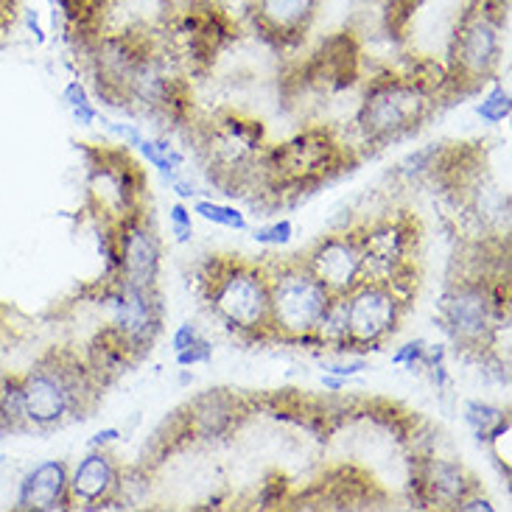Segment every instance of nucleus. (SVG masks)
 <instances>
[{"instance_id":"nucleus-1","label":"nucleus","mask_w":512,"mask_h":512,"mask_svg":"<svg viewBox=\"0 0 512 512\" xmlns=\"http://www.w3.org/2000/svg\"><path fill=\"white\" fill-rule=\"evenodd\" d=\"M196 289L213 317L244 342H275L269 319L266 266L244 255H210L199 266Z\"/></svg>"},{"instance_id":"nucleus-2","label":"nucleus","mask_w":512,"mask_h":512,"mask_svg":"<svg viewBox=\"0 0 512 512\" xmlns=\"http://www.w3.org/2000/svg\"><path fill=\"white\" fill-rule=\"evenodd\" d=\"M101 392L104 387L90 373L84 356L56 347L23 375L28 426L54 429L76 417H90Z\"/></svg>"},{"instance_id":"nucleus-3","label":"nucleus","mask_w":512,"mask_h":512,"mask_svg":"<svg viewBox=\"0 0 512 512\" xmlns=\"http://www.w3.org/2000/svg\"><path fill=\"white\" fill-rule=\"evenodd\" d=\"M510 322V280L507 275H485L465 272L445 289L443 328L454 339V345L479 359L490 353L493 336L501 325Z\"/></svg>"},{"instance_id":"nucleus-4","label":"nucleus","mask_w":512,"mask_h":512,"mask_svg":"<svg viewBox=\"0 0 512 512\" xmlns=\"http://www.w3.org/2000/svg\"><path fill=\"white\" fill-rule=\"evenodd\" d=\"M437 107V90L429 84L417 82L409 73H384L375 76L364 90L356 129L367 146H387L389 140H398L423 126Z\"/></svg>"},{"instance_id":"nucleus-5","label":"nucleus","mask_w":512,"mask_h":512,"mask_svg":"<svg viewBox=\"0 0 512 512\" xmlns=\"http://www.w3.org/2000/svg\"><path fill=\"white\" fill-rule=\"evenodd\" d=\"M269 275V319L275 342L294 347H319L314 328L319 314L333 294L311 269L303 263V255L263 261Z\"/></svg>"},{"instance_id":"nucleus-6","label":"nucleus","mask_w":512,"mask_h":512,"mask_svg":"<svg viewBox=\"0 0 512 512\" xmlns=\"http://www.w3.org/2000/svg\"><path fill=\"white\" fill-rule=\"evenodd\" d=\"M507 14V12H504ZM501 9L487 12L482 3L476 12L465 14L459 23L451 45V65H448V90H462L473 93L479 90L487 79L496 76L501 62Z\"/></svg>"},{"instance_id":"nucleus-7","label":"nucleus","mask_w":512,"mask_h":512,"mask_svg":"<svg viewBox=\"0 0 512 512\" xmlns=\"http://www.w3.org/2000/svg\"><path fill=\"white\" fill-rule=\"evenodd\" d=\"M409 303L387 283H359L347 294V353L378 350L401 331Z\"/></svg>"},{"instance_id":"nucleus-8","label":"nucleus","mask_w":512,"mask_h":512,"mask_svg":"<svg viewBox=\"0 0 512 512\" xmlns=\"http://www.w3.org/2000/svg\"><path fill=\"white\" fill-rule=\"evenodd\" d=\"M303 263L331 294H350L361 283V227L317 238Z\"/></svg>"},{"instance_id":"nucleus-9","label":"nucleus","mask_w":512,"mask_h":512,"mask_svg":"<svg viewBox=\"0 0 512 512\" xmlns=\"http://www.w3.org/2000/svg\"><path fill=\"white\" fill-rule=\"evenodd\" d=\"M112 227H115V238H118V275L138 289L157 291L163 250H160V238L149 224L146 210H140L124 222L112 224Z\"/></svg>"},{"instance_id":"nucleus-10","label":"nucleus","mask_w":512,"mask_h":512,"mask_svg":"<svg viewBox=\"0 0 512 512\" xmlns=\"http://www.w3.org/2000/svg\"><path fill=\"white\" fill-rule=\"evenodd\" d=\"M70 504L82 510H121L124 471L107 448H93L70 473Z\"/></svg>"},{"instance_id":"nucleus-11","label":"nucleus","mask_w":512,"mask_h":512,"mask_svg":"<svg viewBox=\"0 0 512 512\" xmlns=\"http://www.w3.org/2000/svg\"><path fill=\"white\" fill-rule=\"evenodd\" d=\"M412 501L415 507H454L476 493V479L454 459L420 457L412 473Z\"/></svg>"},{"instance_id":"nucleus-12","label":"nucleus","mask_w":512,"mask_h":512,"mask_svg":"<svg viewBox=\"0 0 512 512\" xmlns=\"http://www.w3.org/2000/svg\"><path fill=\"white\" fill-rule=\"evenodd\" d=\"M250 415L247 401L230 389H208L188 406V429L199 440H222Z\"/></svg>"},{"instance_id":"nucleus-13","label":"nucleus","mask_w":512,"mask_h":512,"mask_svg":"<svg viewBox=\"0 0 512 512\" xmlns=\"http://www.w3.org/2000/svg\"><path fill=\"white\" fill-rule=\"evenodd\" d=\"M68 482H70L68 462H62V459H48V462H40L37 468H31V471L23 476L14 507H17V510H37V512L65 510V507H70Z\"/></svg>"},{"instance_id":"nucleus-14","label":"nucleus","mask_w":512,"mask_h":512,"mask_svg":"<svg viewBox=\"0 0 512 512\" xmlns=\"http://www.w3.org/2000/svg\"><path fill=\"white\" fill-rule=\"evenodd\" d=\"M319 0H255V23L277 42H297L311 28Z\"/></svg>"},{"instance_id":"nucleus-15","label":"nucleus","mask_w":512,"mask_h":512,"mask_svg":"<svg viewBox=\"0 0 512 512\" xmlns=\"http://www.w3.org/2000/svg\"><path fill=\"white\" fill-rule=\"evenodd\" d=\"M314 336L322 350L347 353V294H333L319 314Z\"/></svg>"},{"instance_id":"nucleus-16","label":"nucleus","mask_w":512,"mask_h":512,"mask_svg":"<svg viewBox=\"0 0 512 512\" xmlns=\"http://www.w3.org/2000/svg\"><path fill=\"white\" fill-rule=\"evenodd\" d=\"M31 429L26 415V395H23V375H3L0 378V431Z\"/></svg>"},{"instance_id":"nucleus-17","label":"nucleus","mask_w":512,"mask_h":512,"mask_svg":"<svg viewBox=\"0 0 512 512\" xmlns=\"http://www.w3.org/2000/svg\"><path fill=\"white\" fill-rule=\"evenodd\" d=\"M465 423L471 426L479 443H490L499 434L510 431V415L485 401H468L465 403Z\"/></svg>"},{"instance_id":"nucleus-18","label":"nucleus","mask_w":512,"mask_h":512,"mask_svg":"<svg viewBox=\"0 0 512 512\" xmlns=\"http://www.w3.org/2000/svg\"><path fill=\"white\" fill-rule=\"evenodd\" d=\"M194 213H199L202 219L219 224V227H227V230H238L244 233L250 224H247V216L241 210L230 208V205H219V202H210V199H199L194 205Z\"/></svg>"},{"instance_id":"nucleus-19","label":"nucleus","mask_w":512,"mask_h":512,"mask_svg":"<svg viewBox=\"0 0 512 512\" xmlns=\"http://www.w3.org/2000/svg\"><path fill=\"white\" fill-rule=\"evenodd\" d=\"M510 107V90H507L504 84H493V90H490L485 96V101L476 107V112H479V118L487 121V124H501V121L510 118Z\"/></svg>"},{"instance_id":"nucleus-20","label":"nucleus","mask_w":512,"mask_h":512,"mask_svg":"<svg viewBox=\"0 0 512 512\" xmlns=\"http://www.w3.org/2000/svg\"><path fill=\"white\" fill-rule=\"evenodd\" d=\"M294 236V224L289 219H277L272 224H261L252 230V238L263 244V247H286Z\"/></svg>"},{"instance_id":"nucleus-21","label":"nucleus","mask_w":512,"mask_h":512,"mask_svg":"<svg viewBox=\"0 0 512 512\" xmlns=\"http://www.w3.org/2000/svg\"><path fill=\"white\" fill-rule=\"evenodd\" d=\"M426 339H415V342H409V345H403L395 356H392V364H398V367H406V370H415L420 367L423 370V359H426Z\"/></svg>"},{"instance_id":"nucleus-22","label":"nucleus","mask_w":512,"mask_h":512,"mask_svg":"<svg viewBox=\"0 0 512 512\" xmlns=\"http://www.w3.org/2000/svg\"><path fill=\"white\" fill-rule=\"evenodd\" d=\"M213 359V345H210L205 336H199L194 345L185 347L177 353V364L180 367H194V364H208Z\"/></svg>"},{"instance_id":"nucleus-23","label":"nucleus","mask_w":512,"mask_h":512,"mask_svg":"<svg viewBox=\"0 0 512 512\" xmlns=\"http://www.w3.org/2000/svg\"><path fill=\"white\" fill-rule=\"evenodd\" d=\"M171 230L177 236V244H188L194 238V222H191V210L185 208L182 202H177L171 208Z\"/></svg>"},{"instance_id":"nucleus-24","label":"nucleus","mask_w":512,"mask_h":512,"mask_svg":"<svg viewBox=\"0 0 512 512\" xmlns=\"http://www.w3.org/2000/svg\"><path fill=\"white\" fill-rule=\"evenodd\" d=\"M286 490H289V482L283 476H275L269 482H263L261 496H258V507H275V504H283L286 501Z\"/></svg>"},{"instance_id":"nucleus-25","label":"nucleus","mask_w":512,"mask_h":512,"mask_svg":"<svg viewBox=\"0 0 512 512\" xmlns=\"http://www.w3.org/2000/svg\"><path fill=\"white\" fill-rule=\"evenodd\" d=\"M202 333H199V328H196L194 322H182L180 328L174 331V336H171V347L180 353V350H185V347H191L199 339Z\"/></svg>"},{"instance_id":"nucleus-26","label":"nucleus","mask_w":512,"mask_h":512,"mask_svg":"<svg viewBox=\"0 0 512 512\" xmlns=\"http://www.w3.org/2000/svg\"><path fill=\"white\" fill-rule=\"evenodd\" d=\"M62 101L68 104L70 110H76V107H82V104H90V96H87L84 84L73 79V82L65 87V93H62Z\"/></svg>"},{"instance_id":"nucleus-27","label":"nucleus","mask_w":512,"mask_h":512,"mask_svg":"<svg viewBox=\"0 0 512 512\" xmlns=\"http://www.w3.org/2000/svg\"><path fill=\"white\" fill-rule=\"evenodd\" d=\"M457 510H462V512H479V510L493 512V504H490V501H487L485 496H479V493H471L468 499L459 501Z\"/></svg>"},{"instance_id":"nucleus-28","label":"nucleus","mask_w":512,"mask_h":512,"mask_svg":"<svg viewBox=\"0 0 512 512\" xmlns=\"http://www.w3.org/2000/svg\"><path fill=\"white\" fill-rule=\"evenodd\" d=\"M70 112H73L76 124H82V126H90L98 121V110L93 107V104H82V107H76V110H70Z\"/></svg>"},{"instance_id":"nucleus-29","label":"nucleus","mask_w":512,"mask_h":512,"mask_svg":"<svg viewBox=\"0 0 512 512\" xmlns=\"http://www.w3.org/2000/svg\"><path fill=\"white\" fill-rule=\"evenodd\" d=\"M121 437V431L118 429H104V431H98L96 437L90 440V448H107L110 443H115Z\"/></svg>"},{"instance_id":"nucleus-30","label":"nucleus","mask_w":512,"mask_h":512,"mask_svg":"<svg viewBox=\"0 0 512 512\" xmlns=\"http://www.w3.org/2000/svg\"><path fill=\"white\" fill-rule=\"evenodd\" d=\"M26 26L34 31V37H37V42L45 40V31H42L40 26V17H37V12H26Z\"/></svg>"},{"instance_id":"nucleus-31","label":"nucleus","mask_w":512,"mask_h":512,"mask_svg":"<svg viewBox=\"0 0 512 512\" xmlns=\"http://www.w3.org/2000/svg\"><path fill=\"white\" fill-rule=\"evenodd\" d=\"M322 384H325V389H331V392H339V389L347 387V378H339V375L325 373V378H322Z\"/></svg>"},{"instance_id":"nucleus-32","label":"nucleus","mask_w":512,"mask_h":512,"mask_svg":"<svg viewBox=\"0 0 512 512\" xmlns=\"http://www.w3.org/2000/svg\"><path fill=\"white\" fill-rule=\"evenodd\" d=\"M490 6H496V9H510V0H485Z\"/></svg>"},{"instance_id":"nucleus-33","label":"nucleus","mask_w":512,"mask_h":512,"mask_svg":"<svg viewBox=\"0 0 512 512\" xmlns=\"http://www.w3.org/2000/svg\"><path fill=\"white\" fill-rule=\"evenodd\" d=\"M0 465H3V457H0Z\"/></svg>"}]
</instances>
